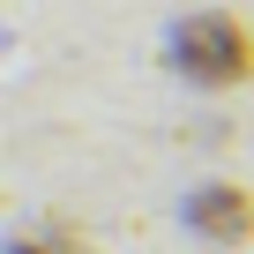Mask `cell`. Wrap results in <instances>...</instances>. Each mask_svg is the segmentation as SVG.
<instances>
[{"mask_svg": "<svg viewBox=\"0 0 254 254\" xmlns=\"http://www.w3.org/2000/svg\"><path fill=\"white\" fill-rule=\"evenodd\" d=\"M187 67H194V75H239V67H247V30H232V23H194V30H187Z\"/></svg>", "mask_w": 254, "mask_h": 254, "instance_id": "1", "label": "cell"}]
</instances>
